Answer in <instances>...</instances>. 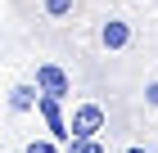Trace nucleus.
I'll return each instance as SVG.
<instances>
[{
    "label": "nucleus",
    "mask_w": 158,
    "mask_h": 153,
    "mask_svg": "<svg viewBox=\"0 0 158 153\" xmlns=\"http://www.w3.org/2000/svg\"><path fill=\"white\" fill-rule=\"evenodd\" d=\"M32 113H41V122H45V131H50L54 144H68V117H63V104H59V99H50V95L36 90V108H32Z\"/></svg>",
    "instance_id": "7ed1b4c3"
},
{
    "label": "nucleus",
    "mask_w": 158,
    "mask_h": 153,
    "mask_svg": "<svg viewBox=\"0 0 158 153\" xmlns=\"http://www.w3.org/2000/svg\"><path fill=\"white\" fill-rule=\"evenodd\" d=\"M99 45L104 50H127L131 45V23L127 18H104L99 23Z\"/></svg>",
    "instance_id": "20e7f679"
},
{
    "label": "nucleus",
    "mask_w": 158,
    "mask_h": 153,
    "mask_svg": "<svg viewBox=\"0 0 158 153\" xmlns=\"http://www.w3.org/2000/svg\"><path fill=\"white\" fill-rule=\"evenodd\" d=\"M68 153H104V144H99V135L95 140H68Z\"/></svg>",
    "instance_id": "0eeeda50"
},
{
    "label": "nucleus",
    "mask_w": 158,
    "mask_h": 153,
    "mask_svg": "<svg viewBox=\"0 0 158 153\" xmlns=\"http://www.w3.org/2000/svg\"><path fill=\"white\" fill-rule=\"evenodd\" d=\"M9 108L14 113H32L36 108V86H14L9 90Z\"/></svg>",
    "instance_id": "39448f33"
},
{
    "label": "nucleus",
    "mask_w": 158,
    "mask_h": 153,
    "mask_svg": "<svg viewBox=\"0 0 158 153\" xmlns=\"http://www.w3.org/2000/svg\"><path fill=\"white\" fill-rule=\"evenodd\" d=\"M145 104H149V108H158V77L145 86Z\"/></svg>",
    "instance_id": "1a4fd4ad"
},
{
    "label": "nucleus",
    "mask_w": 158,
    "mask_h": 153,
    "mask_svg": "<svg viewBox=\"0 0 158 153\" xmlns=\"http://www.w3.org/2000/svg\"><path fill=\"white\" fill-rule=\"evenodd\" d=\"M104 126H109V117L99 104H77L73 117H68V140H95Z\"/></svg>",
    "instance_id": "f257e3e1"
},
{
    "label": "nucleus",
    "mask_w": 158,
    "mask_h": 153,
    "mask_svg": "<svg viewBox=\"0 0 158 153\" xmlns=\"http://www.w3.org/2000/svg\"><path fill=\"white\" fill-rule=\"evenodd\" d=\"M73 9H77V0H41V14H45L50 23H63Z\"/></svg>",
    "instance_id": "423d86ee"
},
{
    "label": "nucleus",
    "mask_w": 158,
    "mask_h": 153,
    "mask_svg": "<svg viewBox=\"0 0 158 153\" xmlns=\"http://www.w3.org/2000/svg\"><path fill=\"white\" fill-rule=\"evenodd\" d=\"M23 153H63V149L45 135V140H27V149H23Z\"/></svg>",
    "instance_id": "6e6552de"
},
{
    "label": "nucleus",
    "mask_w": 158,
    "mask_h": 153,
    "mask_svg": "<svg viewBox=\"0 0 158 153\" xmlns=\"http://www.w3.org/2000/svg\"><path fill=\"white\" fill-rule=\"evenodd\" d=\"M32 86H36L41 95H50V99H59V104L73 95V77H68L59 63H36V81Z\"/></svg>",
    "instance_id": "f03ea898"
},
{
    "label": "nucleus",
    "mask_w": 158,
    "mask_h": 153,
    "mask_svg": "<svg viewBox=\"0 0 158 153\" xmlns=\"http://www.w3.org/2000/svg\"><path fill=\"white\" fill-rule=\"evenodd\" d=\"M127 153H145V149H135V144H131V149H127Z\"/></svg>",
    "instance_id": "9d476101"
}]
</instances>
